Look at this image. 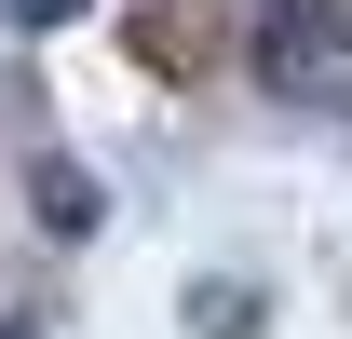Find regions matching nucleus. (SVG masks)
Returning a JSON list of instances; mask_svg holds the SVG:
<instances>
[{
  "label": "nucleus",
  "instance_id": "4",
  "mask_svg": "<svg viewBox=\"0 0 352 339\" xmlns=\"http://www.w3.org/2000/svg\"><path fill=\"white\" fill-rule=\"evenodd\" d=\"M0 339H41V326H28V312H0Z\"/></svg>",
  "mask_w": 352,
  "mask_h": 339
},
{
  "label": "nucleus",
  "instance_id": "3",
  "mask_svg": "<svg viewBox=\"0 0 352 339\" xmlns=\"http://www.w3.org/2000/svg\"><path fill=\"white\" fill-rule=\"evenodd\" d=\"M82 0H0V28H68Z\"/></svg>",
  "mask_w": 352,
  "mask_h": 339
},
{
  "label": "nucleus",
  "instance_id": "2",
  "mask_svg": "<svg viewBox=\"0 0 352 339\" xmlns=\"http://www.w3.org/2000/svg\"><path fill=\"white\" fill-rule=\"evenodd\" d=\"M28 190H41V231H95V176L82 163H41Z\"/></svg>",
  "mask_w": 352,
  "mask_h": 339
},
{
  "label": "nucleus",
  "instance_id": "1",
  "mask_svg": "<svg viewBox=\"0 0 352 339\" xmlns=\"http://www.w3.org/2000/svg\"><path fill=\"white\" fill-rule=\"evenodd\" d=\"M258 68L298 109H352V14L339 0H258Z\"/></svg>",
  "mask_w": 352,
  "mask_h": 339
}]
</instances>
